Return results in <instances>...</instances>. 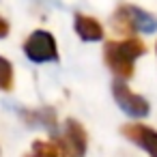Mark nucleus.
<instances>
[{"instance_id":"nucleus-9","label":"nucleus","mask_w":157,"mask_h":157,"mask_svg":"<svg viewBox=\"0 0 157 157\" xmlns=\"http://www.w3.org/2000/svg\"><path fill=\"white\" fill-rule=\"evenodd\" d=\"M60 148L56 146V142H45V140H37L33 144V151L26 157H60Z\"/></svg>"},{"instance_id":"nucleus-2","label":"nucleus","mask_w":157,"mask_h":157,"mask_svg":"<svg viewBox=\"0 0 157 157\" xmlns=\"http://www.w3.org/2000/svg\"><path fill=\"white\" fill-rule=\"evenodd\" d=\"M56 146L67 157H84L86 153V131L75 118H67L63 125V131L58 136Z\"/></svg>"},{"instance_id":"nucleus-8","label":"nucleus","mask_w":157,"mask_h":157,"mask_svg":"<svg viewBox=\"0 0 157 157\" xmlns=\"http://www.w3.org/2000/svg\"><path fill=\"white\" fill-rule=\"evenodd\" d=\"M24 121L28 125L35 127H45V129H54L56 127V114L50 108H41V110H33V112H22Z\"/></svg>"},{"instance_id":"nucleus-7","label":"nucleus","mask_w":157,"mask_h":157,"mask_svg":"<svg viewBox=\"0 0 157 157\" xmlns=\"http://www.w3.org/2000/svg\"><path fill=\"white\" fill-rule=\"evenodd\" d=\"M127 13H129V20H131V28L133 33H155L157 30V17L151 15L148 11L140 9V7H131L127 5Z\"/></svg>"},{"instance_id":"nucleus-4","label":"nucleus","mask_w":157,"mask_h":157,"mask_svg":"<svg viewBox=\"0 0 157 157\" xmlns=\"http://www.w3.org/2000/svg\"><path fill=\"white\" fill-rule=\"evenodd\" d=\"M112 93H114V99H116L118 108H121L125 114H129L131 118H144V116L151 112L148 101H146L142 95H136L123 80H116V82L112 84Z\"/></svg>"},{"instance_id":"nucleus-10","label":"nucleus","mask_w":157,"mask_h":157,"mask_svg":"<svg viewBox=\"0 0 157 157\" xmlns=\"http://www.w3.org/2000/svg\"><path fill=\"white\" fill-rule=\"evenodd\" d=\"M13 67L7 58L0 56V90H11L13 88Z\"/></svg>"},{"instance_id":"nucleus-6","label":"nucleus","mask_w":157,"mask_h":157,"mask_svg":"<svg viewBox=\"0 0 157 157\" xmlns=\"http://www.w3.org/2000/svg\"><path fill=\"white\" fill-rule=\"evenodd\" d=\"M73 26H75L78 37L84 39V41H101V39H103V26H101L95 17H90V15L78 13Z\"/></svg>"},{"instance_id":"nucleus-5","label":"nucleus","mask_w":157,"mask_h":157,"mask_svg":"<svg viewBox=\"0 0 157 157\" xmlns=\"http://www.w3.org/2000/svg\"><path fill=\"white\" fill-rule=\"evenodd\" d=\"M121 131L127 140H131L133 144L144 148L151 157H157V131L155 129L140 125V123H127V125H123Z\"/></svg>"},{"instance_id":"nucleus-3","label":"nucleus","mask_w":157,"mask_h":157,"mask_svg":"<svg viewBox=\"0 0 157 157\" xmlns=\"http://www.w3.org/2000/svg\"><path fill=\"white\" fill-rule=\"evenodd\" d=\"M24 52L33 63H50L58 58V48H56V39L48 33V30H35L26 43H24Z\"/></svg>"},{"instance_id":"nucleus-11","label":"nucleus","mask_w":157,"mask_h":157,"mask_svg":"<svg viewBox=\"0 0 157 157\" xmlns=\"http://www.w3.org/2000/svg\"><path fill=\"white\" fill-rule=\"evenodd\" d=\"M9 35V22L5 17H0V39H5Z\"/></svg>"},{"instance_id":"nucleus-1","label":"nucleus","mask_w":157,"mask_h":157,"mask_svg":"<svg viewBox=\"0 0 157 157\" xmlns=\"http://www.w3.org/2000/svg\"><path fill=\"white\" fill-rule=\"evenodd\" d=\"M146 52L144 43L136 37H127L121 41H108L103 48V60L116 80H127L133 75V63L138 56Z\"/></svg>"}]
</instances>
